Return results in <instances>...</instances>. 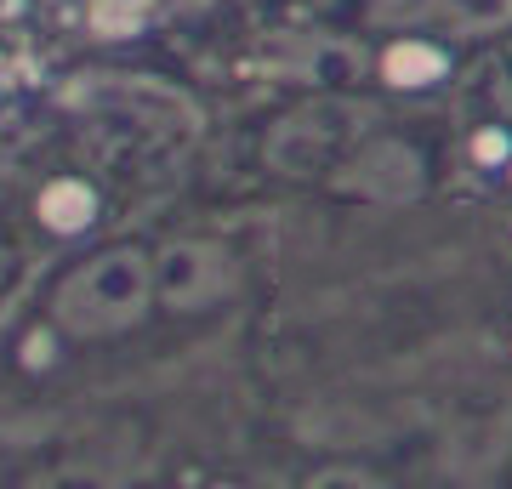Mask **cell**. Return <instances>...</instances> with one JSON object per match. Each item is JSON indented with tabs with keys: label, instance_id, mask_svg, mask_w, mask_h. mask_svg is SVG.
I'll return each mask as SVG.
<instances>
[{
	"label": "cell",
	"instance_id": "obj_1",
	"mask_svg": "<svg viewBox=\"0 0 512 489\" xmlns=\"http://www.w3.org/2000/svg\"><path fill=\"white\" fill-rule=\"evenodd\" d=\"M154 308V251L137 239H114L80 256L52 285V319L74 342H103L137 330Z\"/></svg>",
	"mask_w": 512,
	"mask_h": 489
},
{
	"label": "cell",
	"instance_id": "obj_2",
	"mask_svg": "<svg viewBox=\"0 0 512 489\" xmlns=\"http://www.w3.org/2000/svg\"><path fill=\"white\" fill-rule=\"evenodd\" d=\"M353 131H359V120H353L348 103H330V97L296 103L262 131V165L291 182H313L348 160Z\"/></svg>",
	"mask_w": 512,
	"mask_h": 489
},
{
	"label": "cell",
	"instance_id": "obj_3",
	"mask_svg": "<svg viewBox=\"0 0 512 489\" xmlns=\"http://www.w3.org/2000/svg\"><path fill=\"white\" fill-rule=\"evenodd\" d=\"M234 290V262L217 239H177L154 256V302L171 313H200Z\"/></svg>",
	"mask_w": 512,
	"mask_h": 489
},
{
	"label": "cell",
	"instance_id": "obj_4",
	"mask_svg": "<svg viewBox=\"0 0 512 489\" xmlns=\"http://www.w3.org/2000/svg\"><path fill=\"white\" fill-rule=\"evenodd\" d=\"M353 154V182L382 194V200H410L421 194V165L404 143H365V148H348Z\"/></svg>",
	"mask_w": 512,
	"mask_h": 489
},
{
	"label": "cell",
	"instance_id": "obj_5",
	"mask_svg": "<svg viewBox=\"0 0 512 489\" xmlns=\"http://www.w3.org/2000/svg\"><path fill=\"white\" fill-rule=\"evenodd\" d=\"M92 211L97 205H92V194H86L80 182H57V188H46V205H40V217L52 222V228H80Z\"/></svg>",
	"mask_w": 512,
	"mask_h": 489
},
{
	"label": "cell",
	"instance_id": "obj_6",
	"mask_svg": "<svg viewBox=\"0 0 512 489\" xmlns=\"http://www.w3.org/2000/svg\"><path fill=\"white\" fill-rule=\"evenodd\" d=\"M484 91H490V103L501 120H512V46L490 57V69H484Z\"/></svg>",
	"mask_w": 512,
	"mask_h": 489
},
{
	"label": "cell",
	"instance_id": "obj_7",
	"mask_svg": "<svg viewBox=\"0 0 512 489\" xmlns=\"http://www.w3.org/2000/svg\"><path fill=\"white\" fill-rule=\"evenodd\" d=\"M450 6H456V12H467V18H501L512 0H450Z\"/></svg>",
	"mask_w": 512,
	"mask_h": 489
}]
</instances>
